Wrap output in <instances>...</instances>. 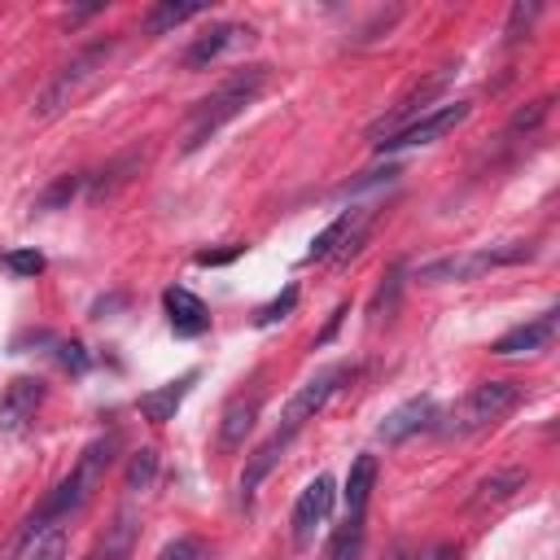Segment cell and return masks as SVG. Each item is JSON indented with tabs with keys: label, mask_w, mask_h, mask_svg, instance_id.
<instances>
[{
	"label": "cell",
	"mask_w": 560,
	"mask_h": 560,
	"mask_svg": "<svg viewBox=\"0 0 560 560\" xmlns=\"http://www.w3.org/2000/svg\"><path fill=\"white\" fill-rule=\"evenodd\" d=\"M114 451H118V438L109 433V438H96V442H88L83 446V455H79V464L39 499V508L26 516V525H22V538H18V547L22 542H31L35 534H44V529H57V525H70V516H79L88 503H92V494H96V486L105 481V472H109V464H114Z\"/></svg>",
	"instance_id": "cell-1"
},
{
	"label": "cell",
	"mask_w": 560,
	"mask_h": 560,
	"mask_svg": "<svg viewBox=\"0 0 560 560\" xmlns=\"http://www.w3.org/2000/svg\"><path fill=\"white\" fill-rule=\"evenodd\" d=\"M267 83H271V66H262V61H254V66H236L210 96H201L197 105H192V114H188V131H184V153H197L201 144H210L232 118H241L262 92H267Z\"/></svg>",
	"instance_id": "cell-2"
},
{
	"label": "cell",
	"mask_w": 560,
	"mask_h": 560,
	"mask_svg": "<svg viewBox=\"0 0 560 560\" xmlns=\"http://www.w3.org/2000/svg\"><path fill=\"white\" fill-rule=\"evenodd\" d=\"M521 398H525V389L516 381H477L451 411H438L433 433H442V438H477V433L494 429L508 411H516Z\"/></svg>",
	"instance_id": "cell-3"
},
{
	"label": "cell",
	"mask_w": 560,
	"mask_h": 560,
	"mask_svg": "<svg viewBox=\"0 0 560 560\" xmlns=\"http://www.w3.org/2000/svg\"><path fill=\"white\" fill-rule=\"evenodd\" d=\"M109 52H114V39H92V44H83V48H79V52H74L57 74H52V83L39 92L35 114H39V118H52V114L70 109V105L83 96V88L101 79V70H105Z\"/></svg>",
	"instance_id": "cell-4"
},
{
	"label": "cell",
	"mask_w": 560,
	"mask_h": 560,
	"mask_svg": "<svg viewBox=\"0 0 560 560\" xmlns=\"http://www.w3.org/2000/svg\"><path fill=\"white\" fill-rule=\"evenodd\" d=\"M538 249L534 241H508V245H481V249H468V254H451V258H433L416 271V280H472V276H486V271H499V267H516V262H529Z\"/></svg>",
	"instance_id": "cell-5"
},
{
	"label": "cell",
	"mask_w": 560,
	"mask_h": 560,
	"mask_svg": "<svg viewBox=\"0 0 560 560\" xmlns=\"http://www.w3.org/2000/svg\"><path fill=\"white\" fill-rule=\"evenodd\" d=\"M354 376V368L350 363H328V368H319L315 376H306L293 394H289V402H284V411H280V433L284 438H298L324 407H328V398L341 389V381H350Z\"/></svg>",
	"instance_id": "cell-6"
},
{
	"label": "cell",
	"mask_w": 560,
	"mask_h": 560,
	"mask_svg": "<svg viewBox=\"0 0 560 560\" xmlns=\"http://www.w3.org/2000/svg\"><path fill=\"white\" fill-rule=\"evenodd\" d=\"M468 114H472V101H446V105H433L429 114L411 118L407 127H398V131H389V136L372 140V149H376V153H398V149H420V144H433V140H442L446 131H455V127H459Z\"/></svg>",
	"instance_id": "cell-7"
},
{
	"label": "cell",
	"mask_w": 560,
	"mask_h": 560,
	"mask_svg": "<svg viewBox=\"0 0 560 560\" xmlns=\"http://www.w3.org/2000/svg\"><path fill=\"white\" fill-rule=\"evenodd\" d=\"M368 228H372V210L368 206H350L341 210L306 249V262H350L363 241H368Z\"/></svg>",
	"instance_id": "cell-8"
},
{
	"label": "cell",
	"mask_w": 560,
	"mask_h": 560,
	"mask_svg": "<svg viewBox=\"0 0 560 560\" xmlns=\"http://www.w3.org/2000/svg\"><path fill=\"white\" fill-rule=\"evenodd\" d=\"M332 499H337V486H332L328 472H319L315 481H306V490L298 494L293 516H289V525H293V547H298V551H306V547L315 542V534L328 525Z\"/></svg>",
	"instance_id": "cell-9"
},
{
	"label": "cell",
	"mask_w": 560,
	"mask_h": 560,
	"mask_svg": "<svg viewBox=\"0 0 560 560\" xmlns=\"http://www.w3.org/2000/svg\"><path fill=\"white\" fill-rule=\"evenodd\" d=\"M455 79V66H442L438 74H429V79H420V83H411L398 101H394V109H385L381 114V122H372V140H381V136H389V131H398V127H407L411 118H420V114H429V101L446 88Z\"/></svg>",
	"instance_id": "cell-10"
},
{
	"label": "cell",
	"mask_w": 560,
	"mask_h": 560,
	"mask_svg": "<svg viewBox=\"0 0 560 560\" xmlns=\"http://www.w3.org/2000/svg\"><path fill=\"white\" fill-rule=\"evenodd\" d=\"M249 39H254V26H245V22H214V26H206L201 35H192V44L184 48V66H188V70H206V66H214L219 57L245 48Z\"/></svg>",
	"instance_id": "cell-11"
},
{
	"label": "cell",
	"mask_w": 560,
	"mask_h": 560,
	"mask_svg": "<svg viewBox=\"0 0 560 560\" xmlns=\"http://www.w3.org/2000/svg\"><path fill=\"white\" fill-rule=\"evenodd\" d=\"M44 394L48 389L39 376H13L0 394V433H22L35 420V411L44 407Z\"/></svg>",
	"instance_id": "cell-12"
},
{
	"label": "cell",
	"mask_w": 560,
	"mask_h": 560,
	"mask_svg": "<svg viewBox=\"0 0 560 560\" xmlns=\"http://www.w3.org/2000/svg\"><path fill=\"white\" fill-rule=\"evenodd\" d=\"M433 424H438V402H433L429 394H420V398L398 402V407L376 424V438L389 442V446H398V442H407V438H416V433H429Z\"/></svg>",
	"instance_id": "cell-13"
},
{
	"label": "cell",
	"mask_w": 560,
	"mask_h": 560,
	"mask_svg": "<svg viewBox=\"0 0 560 560\" xmlns=\"http://www.w3.org/2000/svg\"><path fill=\"white\" fill-rule=\"evenodd\" d=\"M258 411H262V389H241V394H232L228 398V407H223V416H219V446L223 451H241L245 446V438L254 433V424H258Z\"/></svg>",
	"instance_id": "cell-14"
},
{
	"label": "cell",
	"mask_w": 560,
	"mask_h": 560,
	"mask_svg": "<svg viewBox=\"0 0 560 560\" xmlns=\"http://www.w3.org/2000/svg\"><path fill=\"white\" fill-rule=\"evenodd\" d=\"M556 324H560V311H542L516 328H508L499 341H490V354H534V350H547L551 337H556Z\"/></svg>",
	"instance_id": "cell-15"
},
{
	"label": "cell",
	"mask_w": 560,
	"mask_h": 560,
	"mask_svg": "<svg viewBox=\"0 0 560 560\" xmlns=\"http://www.w3.org/2000/svg\"><path fill=\"white\" fill-rule=\"evenodd\" d=\"M162 311H166V324H171L175 337H201V332L210 328L206 302H201L192 289H184V284H171V289L162 293Z\"/></svg>",
	"instance_id": "cell-16"
},
{
	"label": "cell",
	"mask_w": 560,
	"mask_h": 560,
	"mask_svg": "<svg viewBox=\"0 0 560 560\" xmlns=\"http://www.w3.org/2000/svg\"><path fill=\"white\" fill-rule=\"evenodd\" d=\"M192 381H197V368H188L184 376H175V381H166V385H158V389L140 394V398H136L140 416H144L149 424H166V420H175V411H179V402L188 398Z\"/></svg>",
	"instance_id": "cell-17"
},
{
	"label": "cell",
	"mask_w": 560,
	"mask_h": 560,
	"mask_svg": "<svg viewBox=\"0 0 560 560\" xmlns=\"http://www.w3.org/2000/svg\"><path fill=\"white\" fill-rule=\"evenodd\" d=\"M289 442H293V438H284V433L276 429V433H271V438H267V442L245 459V472H241V503H245V508L254 503L258 486H262V481H267V472L280 464V455L289 451Z\"/></svg>",
	"instance_id": "cell-18"
},
{
	"label": "cell",
	"mask_w": 560,
	"mask_h": 560,
	"mask_svg": "<svg viewBox=\"0 0 560 560\" xmlns=\"http://www.w3.org/2000/svg\"><path fill=\"white\" fill-rule=\"evenodd\" d=\"M376 472H381V464H376V455H354V464H350V472H346V516H368V499H372V490H376Z\"/></svg>",
	"instance_id": "cell-19"
},
{
	"label": "cell",
	"mask_w": 560,
	"mask_h": 560,
	"mask_svg": "<svg viewBox=\"0 0 560 560\" xmlns=\"http://www.w3.org/2000/svg\"><path fill=\"white\" fill-rule=\"evenodd\" d=\"M206 9H210V4H201V0H184V4H175V0H158V4L144 9L140 26H144L149 35H166V31H175V26L192 22V18H201Z\"/></svg>",
	"instance_id": "cell-20"
},
{
	"label": "cell",
	"mask_w": 560,
	"mask_h": 560,
	"mask_svg": "<svg viewBox=\"0 0 560 560\" xmlns=\"http://www.w3.org/2000/svg\"><path fill=\"white\" fill-rule=\"evenodd\" d=\"M131 542H136V521H131V512H118L114 525L96 538V547L83 560H131Z\"/></svg>",
	"instance_id": "cell-21"
},
{
	"label": "cell",
	"mask_w": 560,
	"mask_h": 560,
	"mask_svg": "<svg viewBox=\"0 0 560 560\" xmlns=\"http://www.w3.org/2000/svg\"><path fill=\"white\" fill-rule=\"evenodd\" d=\"M140 162H144L140 153H122V158H114L109 166H101L96 175H88V197H92V201L114 197V192H118V188L140 171Z\"/></svg>",
	"instance_id": "cell-22"
},
{
	"label": "cell",
	"mask_w": 560,
	"mask_h": 560,
	"mask_svg": "<svg viewBox=\"0 0 560 560\" xmlns=\"http://www.w3.org/2000/svg\"><path fill=\"white\" fill-rule=\"evenodd\" d=\"M525 472L521 468H503V472H490L486 481H477V490H472V499H468V508L472 512H481V508H494V503H503V499H512L516 490H525Z\"/></svg>",
	"instance_id": "cell-23"
},
{
	"label": "cell",
	"mask_w": 560,
	"mask_h": 560,
	"mask_svg": "<svg viewBox=\"0 0 560 560\" xmlns=\"http://www.w3.org/2000/svg\"><path fill=\"white\" fill-rule=\"evenodd\" d=\"M368 516H346L328 542H324V560H363V542H368Z\"/></svg>",
	"instance_id": "cell-24"
},
{
	"label": "cell",
	"mask_w": 560,
	"mask_h": 560,
	"mask_svg": "<svg viewBox=\"0 0 560 560\" xmlns=\"http://www.w3.org/2000/svg\"><path fill=\"white\" fill-rule=\"evenodd\" d=\"M18 560H66V525L35 534L31 542L18 547Z\"/></svg>",
	"instance_id": "cell-25"
},
{
	"label": "cell",
	"mask_w": 560,
	"mask_h": 560,
	"mask_svg": "<svg viewBox=\"0 0 560 560\" xmlns=\"http://www.w3.org/2000/svg\"><path fill=\"white\" fill-rule=\"evenodd\" d=\"M398 293H402V262H394V267H389V276L376 284V293H372V319H385V315H394V302H398Z\"/></svg>",
	"instance_id": "cell-26"
},
{
	"label": "cell",
	"mask_w": 560,
	"mask_h": 560,
	"mask_svg": "<svg viewBox=\"0 0 560 560\" xmlns=\"http://www.w3.org/2000/svg\"><path fill=\"white\" fill-rule=\"evenodd\" d=\"M293 306H298V284H284V293H280V298H271L267 306H258V311H254V328H271V324H280V319H289V315H293Z\"/></svg>",
	"instance_id": "cell-27"
},
{
	"label": "cell",
	"mask_w": 560,
	"mask_h": 560,
	"mask_svg": "<svg viewBox=\"0 0 560 560\" xmlns=\"http://www.w3.org/2000/svg\"><path fill=\"white\" fill-rule=\"evenodd\" d=\"M83 184H88V175H61V179H52V184L44 188V197H39V210H61V206H70Z\"/></svg>",
	"instance_id": "cell-28"
},
{
	"label": "cell",
	"mask_w": 560,
	"mask_h": 560,
	"mask_svg": "<svg viewBox=\"0 0 560 560\" xmlns=\"http://www.w3.org/2000/svg\"><path fill=\"white\" fill-rule=\"evenodd\" d=\"M0 262H4L13 276H22V280H35V276L48 267L39 249H4V254H0Z\"/></svg>",
	"instance_id": "cell-29"
},
{
	"label": "cell",
	"mask_w": 560,
	"mask_h": 560,
	"mask_svg": "<svg viewBox=\"0 0 560 560\" xmlns=\"http://www.w3.org/2000/svg\"><path fill=\"white\" fill-rule=\"evenodd\" d=\"M210 556V547L197 538V534H179V538H171L153 560H206Z\"/></svg>",
	"instance_id": "cell-30"
},
{
	"label": "cell",
	"mask_w": 560,
	"mask_h": 560,
	"mask_svg": "<svg viewBox=\"0 0 560 560\" xmlns=\"http://www.w3.org/2000/svg\"><path fill=\"white\" fill-rule=\"evenodd\" d=\"M158 472V455L153 451H136L131 464H127V490H144Z\"/></svg>",
	"instance_id": "cell-31"
},
{
	"label": "cell",
	"mask_w": 560,
	"mask_h": 560,
	"mask_svg": "<svg viewBox=\"0 0 560 560\" xmlns=\"http://www.w3.org/2000/svg\"><path fill=\"white\" fill-rule=\"evenodd\" d=\"M52 354H57V363H61L66 372H74V376H83V372L92 368V359H88V350H83L79 341H52Z\"/></svg>",
	"instance_id": "cell-32"
},
{
	"label": "cell",
	"mask_w": 560,
	"mask_h": 560,
	"mask_svg": "<svg viewBox=\"0 0 560 560\" xmlns=\"http://www.w3.org/2000/svg\"><path fill=\"white\" fill-rule=\"evenodd\" d=\"M547 109H551V96H538V101H529V109H516V114H512L508 131H534V127L547 118Z\"/></svg>",
	"instance_id": "cell-33"
},
{
	"label": "cell",
	"mask_w": 560,
	"mask_h": 560,
	"mask_svg": "<svg viewBox=\"0 0 560 560\" xmlns=\"http://www.w3.org/2000/svg\"><path fill=\"white\" fill-rule=\"evenodd\" d=\"M542 13V4H516L512 9V18H508V39H521V35H529V26H534V18Z\"/></svg>",
	"instance_id": "cell-34"
},
{
	"label": "cell",
	"mask_w": 560,
	"mask_h": 560,
	"mask_svg": "<svg viewBox=\"0 0 560 560\" xmlns=\"http://www.w3.org/2000/svg\"><path fill=\"white\" fill-rule=\"evenodd\" d=\"M394 560H455V547L451 542H433V547H420V551H402Z\"/></svg>",
	"instance_id": "cell-35"
},
{
	"label": "cell",
	"mask_w": 560,
	"mask_h": 560,
	"mask_svg": "<svg viewBox=\"0 0 560 560\" xmlns=\"http://www.w3.org/2000/svg\"><path fill=\"white\" fill-rule=\"evenodd\" d=\"M245 254V245H228V249H201L197 254V262L201 267H223V262H232V258H241Z\"/></svg>",
	"instance_id": "cell-36"
},
{
	"label": "cell",
	"mask_w": 560,
	"mask_h": 560,
	"mask_svg": "<svg viewBox=\"0 0 560 560\" xmlns=\"http://www.w3.org/2000/svg\"><path fill=\"white\" fill-rule=\"evenodd\" d=\"M346 311H350V302H341V306H337V311H332V315H328V324H324V332H319V337H315V346H324V341H328V337H332V332H337V324H341V319H346Z\"/></svg>",
	"instance_id": "cell-37"
}]
</instances>
